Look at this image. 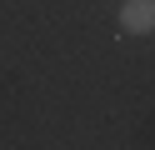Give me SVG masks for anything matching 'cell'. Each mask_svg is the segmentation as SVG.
<instances>
[{
	"label": "cell",
	"mask_w": 155,
	"mask_h": 150,
	"mask_svg": "<svg viewBox=\"0 0 155 150\" xmlns=\"http://www.w3.org/2000/svg\"><path fill=\"white\" fill-rule=\"evenodd\" d=\"M120 30L150 35V30H155V0H125V5H120Z\"/></svg>",
	"instance_id": "6da1fadb"
}]
</instances>
